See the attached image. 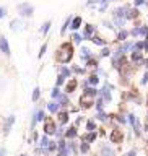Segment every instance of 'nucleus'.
I'll return each mask as SVG.
<instances>
[{
  "label": "nucleus",
  "instance_id": "obj_1",
  "mask_svg": "<svg viewBox=\"0 0 148 156\" xmlns=\"http://www.w3.org/2000/svg\"><path fill=\"white\" fill-rule=\"evenodd\" d=\"M57 54H55V59H57L59 63H69L73 57V46L70 42H62L60 47H59Z\"/></svg>",
  "mask_w": 148,
  "mask_h": 156
},
{
  "label": "nucleus",
  "instance_id": "obj_2",
  "mask_svg": "<svg viewBox=\"0 0 148 156\" xmlns=\"http://www.w3.org/2000/svg\"><path fill=\"white\" fill-rule=\"evenodd\" d=\"M18 13H20V17H23V18H29V17H33V13H34V7L31 5L29 2H23L18 5Z\"/></svg>",
  "mask_w": 148,
  "mask_h": 156
},
{
  "label": "nucleus",
  "instance_id": "obj_3",
  "mask_svg": "<svg viewBox=\"0 0 148 156\" xmlns=\"http://www.w3.org/2000/svg\"><path fill=\"white\" fill-rule=\"evenodd\" d=\"M93 104H94V96H91V94L83 91L82 98H80V106H82L83 109H88V107H91Z\"/></svg>",
  "mask_w": 148,
  "mask_h": 156
},
{
  "label": "nucleus",
  "instance_id": "obj_4",
  "mask_svg": "<svg viewBox=\"0 0 148 156\" xmlns=\"http://www.w3.org/2000/svg\"><path fill=\"white\" fill-rule=\"evenodd\" d=\"M55 130H57L55 122L51 117L46 119V121H44V133H46V135H52V133H55Z\"/></svg>",
  "mask_w": 148,
  "mask_h": 156
},
{
  "label": "nucleus",
  "instance_id": "obj_5",
  "mask_svg": "<svg viewBox=\"0 0 148 156\" xmlns=\"http://www.w3.org/2000/svg\"><path fill=\"white\" fill-rule=\"evenodd\" d=\"M130 60L134 62L135 65H142V63L145 62V59H143L142 50H132V54H130Z\"/></svg>",
  "mask_w": 148,
  "mask_h": 156
},
{
  "label": "nucleus",
  "instance_id": "obj_6",
  "mask_svg": "<svg viewBox=\"0 0 148 156\" xmlns=\"http://www.w3.org/2000/svg\"><path fill=\"white\" fill-rule=\"evenodd\" d=\"M109 140H111V143H122V140H124L122 130L114 129L113 132H111V135H109Z\"/></svg>",
  "mask_w": 148,
  "mask_h": 156
},
{
  "label": "nucleus",
  "instance_id": "obj_7",
  "mask_svg": "<svg viewBox=\"0 0 148 156\" xmlns=\"http://www.w3.org/2000/svg\"><path fill=\"white\" fill-rule=\"evenodd\" d=\"M0 52H3L5 55H10L11 50H10V44L7 41V38L3 34H0Z\"/></svg>",
  "mask_w": 148,
  "mask_h": 156
},
{
  "label": "nucleus",
  "instance_id": "obj_8",
  "mask_svg": "<svg viewBox=\"0 0 148 156\" xmlns=\"http://www.w3.org/2000/svg\"><path fill=\"white\" fill-rule=\"evenodd\" d=\"M127 10H129V7H117L114 11H113V17L114 18H124L125 20V15H127Z\"/></svg>",
  "mask_w": 148,
  "mask_h": 156
},
{
  "label": "nucleus",
  "instance_id": "obj_9",
  "mask_svg": "<svg viewBox=\"0 0 148 156\" xmlns=\"http://www.w3.org/2000/svg\"><path fill=\"white\" fill-rule=\"evenodd\" d=\"M129 122L132 124V127H134L135 135H140V122H138V119L135 117L134 114H129Z\"/></svg>",
  "mask_w": 148,
  "mask_h": 156
},
{
  "label": "nucleus",
  "instance_id": "obj_10",
  "mask_svg": "<svg viewBox=\"0 0 148 156\" xmlns=\"http://www.w3.org/2000/svg\"><path fill=\"white\" fill-rule=\"evenodd\" d=\"M96 31V26L93 25H86L85 26V31H83V39H90L91 41V38H93V33Z\"/></svg>",
  "mask_w": 148,
  "mask_h": 156
},
{
  "label": "nucleus",
  "instance_id": "obj_11",
  "mask_svg": "<svg viewBox=\"0 0 148 156\" xmlns=\"http://www.w3.org/2000/svg\"><path fill=\"white\" fill-rule=\"evenodd\" d=\"M129 36H130V33L127 29H119L117 36H116V41H117V42H125Z\"/></svg>",
  "mask_w": 148,
  "mask_h": 156
},
{
  "label": "nucleus",
  "instance_id": "obj_12",
  "mask_svg": "<svg viewBox=\"0 0 148 156\" xmlns=\"http://www.w3.org/2000/svg\"><path fill=\"white\" fill-rule=\"evenodd\" d=\"M138 17H140V11H138L137 7H135V8H129V10H127L125 20H135V18H138Z\"/></svg>",
  "mask_w": 148,
  "mask_h": 156
},
{
  "label": "nucleus",
  "instance_id": "obj_13",
  "mask_svg": "<svg viewBox=\"0 0 148 156\" xmlns=\"http://www.w3.org/2000/svg\"><path fill=\"white\" fill-rule=\"evenodd\" d=\"M77 85H78L77 80H75V78H70V81L67 83V86H65V93H69V94L73 93V91L77 90Z\"/></svg>",
  "mask_w": 148,
  "mask_h": 156
},
{
  "label": "nucleus",
  "instance_id": "obj_14",
  "mask_svg": "<svg viewBox=\"0 0 148 156\" xmlns=\"http://www.w3.org/2000/svg\"><path fill=\"white\" fill-rule=\"evenodd\" d=\"M70 28L73 31H77L82 28V17H75V18H72V23H70Z\"/></svg>",
  "mask_w": 148,
  "mask_h": 156
},
{
  "label": "nucleus",
  "instance_id": "obj_15",
  "mask_svg": "<svg viewBox=\"0 0 148 156\" xmlns=\"http://www.w3.org/2000/svg\"><path fill=\"white\" fill-rule=\"evenodd\" d=\"M91 42L96 44V46H101V47L107 46V41H106V39H103V38H99V36H93V38H91Z\"/></svg>",
  "mask_w": 148,
  "mask_h": 156
},
{
  "label": "nucleus",
  "instance_id": "obj_16",
  "mask_svg": "<svg viewBox=\"0 0 148 156\" xmlns=\"http://www.w3.org/2000/svg\"><path fill=\"white\" fill-rule=\"evenodd\" d=\"M101 156H116V153H114L113 148H109L107 145H103V148H101Z\"/></svg>",
  "mask_w": 148,
  "mask_h": 156
},
{
  "label": "nucleus",
  "instance_id": "obj_17",
  "mask_svg": "<svg viewBox=\"0 0 148 156\" xmlns=\"http://www.w3.org/2000/svg\"><path fill=\"white\" fill-rule=\"evenodd\" d=\"M51 25H52V21H51V20H47V21H46V23H44V25L41 26V34H44V36H46L47 33H49Z\"/></svg>",
  "mask_w": 148,
  "mask_h": 156
},
{
  "label": "nucleus",
  "instance_id": "obj_18",
  "mask_svg": "<svg viewBox=\"0 0 148 156\" xmlns=\"http://www.w3.org/2000/svg\"><path fill=\"white\" fill-rule=\"evenodd\" d=\"M59 122H60V124H67V122H69V112L60 111V112H59Z\"/></svg>",
  "mask_w": 148,
  "mask_h": 156
},
{
  "label": "nucleus",
  "instance_id": "obj_19",
  "mask_svg": "<svg viewBox=\"0 0 148 156\" xmlns=\"http://www.w3.org/2000/svg\"><path fill=\"white\" fill-rule=\"evenodd\" d=\"M91 57H93V55H91V52H90V49H86V47H83V49H82V59H83V60H90V59Z\"/></svg>",
  "mask_w": 148,
  "mask_h": 156
},
{
  "label": "nucleus",
  "instance_id": "obj_20",
  "mask_svg": "<svg viewBox=\"0 0 148 156\" xmlns=\"http://www.w3.org/2000/svg\"><path fill=\"white\" fill-rule=\"evenodd\" d=\"M125 21L127 20H124V18H114V25H116V28H119V29H124Z\"/></svg>",
  "mask_w": 148,
  "mask_h": 156
},
{
  "label": "nucleus",
  "instance_id": "obj_21",
  "mask_svg": "<svg viewBox=\"0 0 148 156\" xmlns=\"http://www.w3.org/2000/svg\"><path fill=\"white\" fill-rule=\"evenodd\" d=\"M39 96H41V90H39V86H36L33 90V96H31V99H33V102H38Z\"/></svg>",
  "mask_w": 148,
  "mask_h": 156
},
{
  "label": "nucleus",
  "instance_id": "obj_22",
  "mask_svg": "<svg viewBox=\"0 0 148 156\" xmlns=\"http://www.w3.org/2000/svg\"><path fill=\"white\" fill-rule=\"evenodd\" d=\"M13 122H15V115H10L8 121H7V124H5V133H8V132H10L11 125H13Z\"/></svg>",
  "mask_w": 148,
  "mask_h": 156
},
{
  "label": "nucleus",
  "instance_id": "obj_23",
  "mask_svg": "<svg viewBox=\"0 0 148 156\" xmlns=\"http://www.w3.org/2000/svg\"><path fill=\"white\" fill-rule=\"evenodd\" d=\"M59 107H60V104H59V102H49V104H47V109H49L51 112H57Z\"/></svg>",
  "mask_w": 148,
  "mask_h": 156
},
{
  "label": "nucleus",
  "instance_id": "obj_24",
  "mask_svg": "<svg viewBox=\"0 0 148 156\" xmlns=\"http://www.w3.org/2000/svg\"><path fill=\"white\" fill-rule=\"evenodd\" d=\"M65 137H67V138H73V137H77V129H75V127H70V129L65 132Z\"/></svg>",
  "mask_w": 148,
  "mask_h": 156
},
{
  "label": "nucleus",
  "instance_id": "obj_25",
  "mask_svg": "<svg viewBox=\"0 0 148 156\" xmlns=\"http://www.w3.org/2000/svg\"><path fill=\"white\" fill-rule=\"evenodd\" d=\"M88 83H90V85H93V86H96V85H98V83H99V77H98V75H91V77L90 78H88Z\"/></svg>",
  "mask_w": 148,
  "mask_h": 156
},
{
  "label": "nucleus",
  "instance_id": "obj_26",
  "mask_svg": "<svg viewBox=\"0 0 148 156\" xmlns=\"http://www.w3.org/2000/svg\"><path fill=\"white\" fill-rule=\"evenodd\" d=\"M145 49V41H137L134 44V49L132 50H143Z\"/></svg>",
  "mask_w": 148,
  "mask_h": 156
},
{
  "label": "nucleus",
  "instance_id": "obj_27",
  "mask_svg": "<svg viewBox=\"0 0 148 156\" xmlns=\"http://www.w3.org/2000/svg\"><path fill=\"white\" fill-rule=\"evenodd\" d=\"M70 23H72V17L65 18V21H63V26H62V29H60V34H65V31H67V28H69Z\"/></svg>",
  "mask_w": 148,
  "mask_h": 156
},
{
  "label": "nucleus",
  "instance_id": "obj_28",
  "mask_svg": "<svg viewBox=\"0 0 148 156\" xmlns=\"http://www.w3.org/2000/svg\"><path fill=\"white\" fill-rule=\"evenodd\" d=\"M18 28H21V21L20 20H13V21L10 23V29H18Z\"/></svg>",
  "mask_w": 148,
  "mask_h": 156
},
{
  "label": "nucleus",
  "instance_id": "obj_29",
  "mask_svg": "<svg viewBox=\"0 0 148 156\" xmlns=\"http://www.w3.org/2000/svg\"><path fill=\"white\" fill-rule=\"evenodd\" d=\"M83 91H85V93H88V94H91V96H94V98L99 94V91L96 90V88H85Z\"/></svg>",
  "mask_w": 148,
  "mask_h": 156
},
{
  "label": "nucleus",
  "instance_id": "obj_30",
  "mask_svg": "<svg viewBox=\"0 0 148 156\" xmlns=\"http://www.w3.org/2000/svg\"><path fill=\"white\" fill-rule=\"evenodd\" d=\"M60 75L67 78V77H70V75H72V70L67 69V67H60Z\"/></svg>",
  "mask_w": 148,
  "mask_h": 156
},
{
  "label": "nucleus",
  "instance_id": "obj_31",
  "mask_svg": "<svg viewBox=\"0 0 148 156\" xmlns=\"http://www.w3.org/2000/svg\"><path fill=\"white\" fill-rule=\"evenodd\" d=\"M94 140H96V130H94V132H91L90 135H86V137H85V142H88V143L94 142Z\"/></svg>",
  "mask_w": 148,
  "mask_h": 156
},
{
  "label": "nucleus",
  "instance_id": "obj_32",
  "mask_svg": "<svg viewBox=\"0 0 148 156\" xmlns=\"http://www.w3.org/2000/svg\"><path fill=\"white\" fill-rule=\"evenodd\" d=\"M57 102H62V106H67V104H69V99H67V96L60 94V96L57 98Z\"/></svg>",
  "mask_w": 148,
  "mask_h": 156
},
{
  "label": "nucleus",
  "instance_id": "obj_33",
  "mask_svg": "<svg viewBox=\"0 0 148 156\" xmlns=\"http://www.w3.org/2000/svg\"><path fill=\"white\" fill-rule=\"evenodd\" d=\"M129 33H130V36H134V38H138L140 36V26H135L132 31H129Z\"/></svg>",
  "mask_w": 148,
  "mask_h": 156
},
{
  "label": "nucleus",
  "instance_id": "obj_34",
  "mask_svg": "<svg viewBox=\"0 0 148 156\" xmlns=\"http://www.w3.org/2000/svg\"><path fill=\"white\" fill-rule=\"evenodd\" d=\"M46 50H47V42H44V44H42V46H41V50H39V54H38V57H39V59H41V57H42V55H44V54H46Z\"/></svg>",
  "mask_w": 148,
  "mask_h": 156
},
{
  "label": "nucleus",
  "instance_id": "obj_35",
  "mask_svg": "<svg viewBox=\"0 0 148 156\" xmlns=\"http://www.w3.org/2000/svg\"><path fill=\"white\" fill-rule=\"evenodd\" d=\"M146 34H148V26L146 25H142V26H140V36H143V38H145Z\"/></svg>",
  "mask_w": 148,
  "mask_h": 156
},
{
  "label": "nucleus",
  "instance_id": "obj_36",
  "mask_svg": "<svg viewBox=\"0 0 148 156\" xmlns=\"http://www.w3.org/2000/svg\"><path fill=\"white\" fill-rule=\"evenodd\" d=\"M86 65L88 67H98V60H96L94 57H91L90 60H86Z\"/></svg>",
  "mask_w": 148,
  "mask_h": 156
},
{
  "label": "nucleus",
  "instance_id": "obj_37",
  "mask_svg": "<svg viewBox=\"0 0 148 156\" xmlns=\"http://www.w3.org/2000/svg\"><path fill=\"white\" fill-rule=\"evenodd\" d=\"M72 39H73L75 42H82L83 41V36H80L78 33H73V34H72Z\"/></svg>",
  "mask_w": 148,
  "mask_h": 156
},
{
  "label": "nucleus",
  "instance_id": "obj_38",
  "mask_svg": "<svg viewBox=\"0 0 148 156\" xmlns=\"http://www.w3.org/2000/svg\"><path fill=\"white\" fill-rule=\"evenodd\" d=\"M80 150H82V153H88V150H90V145H88V142H83L82 146H80Z\"/></svg>",
  "mask_w": 148,
  "mask_h": 156
},
{
  "label": "nucleus",
  "instance_id": "obj_39",
  "mask_svg": "<svg viewBox=\"0 0 148 156\" xmlns=\"http://www.w3.org/2000/svg\"><path fill=\"white\" fill-rule=\"evenodd\" d=\"M63 81H65V77L59 75V77H57V80H55V86H60V85H63Z\"/></svg>",
  "mask_w": 148,
  "mask_h": 156
},
{
  "label": "nucleus",
  "instance_id": "obj_40",
  "mask_svg": "<svg viewBox=\"0 0 148 156\" xmlns=\"http://www.w3.org/2000/svg\"><path fill=\"white\" fill-rule=\"evenodd\" d=\"M51 94H52V98H54V99H57L59 96H60V91H59V86H55L54 90H52V93H51Z\"/></svg>",
  "mask_w": 148,
  "mask_h": 156
},
{
  "label": "nucleus",
  "instance_id": "obj_41",
  "mask_svg": "<svg viewBox=\"0 0 148 156\" xmlns=\"http://www.w3.org/2000/svg\"><path fill=\"white\" fill-rule=\"evenodd\" d=\"M86 130L94 132V122H93V121H88V122H86Z\"/></svg>",
  "mask_w": 148,
  "mask_h": 156
},
{
  "label": "nucleus",
  "instance_id": "obj_42",
  "mask_svg": "<svg viewBox=\"0 0 148 156\" xmlns=\"http://www.w3.org/2000/svg\"><path fill=\"white\" fill-rule=\"evenodd\" d=\"M49 143H51V142L47 140V137H42V138H41V146H42V148H47V146H49Z\"/></svg>",
  "mask_w": 148,
  "mask_h": 156
},
{
  "label": "nucleus",
  "instance_id": "obj_43",
  "mask_svg": "<svg viewBox=\"0 0 148 156\" xmlns=\"http://www.w3.org/2000/svg\"><path fill=\"white\" fill-rule=\"evenodd\" d=\"M72 70H73L75 73H78V75L85 73V69H82V67H72Z\"/></svg>",
  "mask_w": 148,
  "mask_h": 156
},
{
  "label": "nucleus",
  "instance_id": "obj_44",
  "mask_svg": "<svg viewBox=\"0 0 148 156\" xmlns=\"http://www.w3.org/2000/svg\"><path fill=\"white\" fill-rule=\"evenodd\" d=\"M96 117H98L99 121H106V119H107V115H106L104 112H103V111H98V115H96Z\"/></svg>",
  "mask_w": 148,
  "mask_h": 156
},
{
  "label": "nucleus",
  "instance_id": "obj_45",
  "mask_svg": "<svg viewBox=\"0 0 148 156\" xmlns=\"http://www.w3.org/2000/svg\"><path fill=\"white\" fill-rule=\"evenodd\" d=\"M101 55H103V57H107V55H111V49H107V47H103Z\"/></svg>",
  "mask_w": 148,
  "mask_h": 156
},
{
  "label": "nucleus",
  "instance_id": "obj_46",
  "mask_svg": "<svg viewBox=\"0 0 148 156\" xmlns=\"http://www.w3.org/2000/svg\"><path fill=\"white\" fill-rule=\"evenodd\" d=\"M96 109H98V111H103V99H101V98L96 101Z\"/></svg>",
  "mask_w": 148,
  "mask_h": 156
},
{
  "label": "nucleus",
  "instance_id": "obj_47",
  "mask_svg": "<svg viewBox=\"0 0 148 156\" xmlns=\"http://www.w3.org/2000/svg\"><path fill=\"white\" fill-rule=\"evenodd\" d=\"M146 0H134V5L135 7H140V5H145Z\"/></svg>",
  "mask_w": 148,
  "mask_h": 156
},
{
  "label": "nucleus",
  "instance_id": "obj_48",
  "mask_svg": "<svg viewBox=\"0 0 148 156\" xmlns=\"http://www.w3.org/2000/svg\"><path fill=\"white\" fill-rule=\"evenodd\" d=\"M140 83H142V85H146V83H148V72H145V75L142 77V81H140Z\"/></svg>",
  "mask_w": 148,
  "mask_h": 156
},
{
  "label": "nucleus",
  "instance_id": "obj_49",
  "mask_svg": "<svg viewBox=\"0 0 148 156\" xmlns=\"http://www.w3.org/2000/svg\"><path fill=\"white\" fill-rule=\"evenodd\" d=\"M99 2H103V0H88V2H86V7H91V5H94V3H99Z\"/></svg>",
  "mask_w": 148,
  "mask_h": 156
},
{
  "label": "nucleus",
  "instance_id": "obj_50",
  "mask_svg": "<svg viewBox=\"0 0 148 156\" xmlns=\"http://www.w3.org/2000/svg\"><path fill=\"white\" fill-rule=\"evenodd\" d=\"M5 15H7V8H5V7H0V20L5 17Z\"/></svg>",
  "mask_w": 148,
  "mask_h": 156
},
{
  "label": "nucleus",
  "instance_id": "obj_51",
  "mask_svg": "<svg viewBox=\"0 0 148 156\" xmlns=\"http://www.w3.org/2000/svg\"><path fill=\"white\" fill-rule=\"evenodd\" d=\"M125 156H137V150H130Z\"/></svg>",
  "mask_w": 148,
  "mask_h": 156
},
{
  "label": "nucleus",
  "instance_id": "obj_52",
  "mask_svg": "<svg viewBox=\"0 0 148 156\" xmlns=\"http://www.w3.org/2000/svg\"><path fill=\"white\" fill-rule=\"evenodd\" d=\"M117 121L119 122H122V124H125L127 121H125V117H122V115H117Z\"/></svg>",
  "mask_w": 148,
  "mask_h": 156
},
{
  "label": "nucleus",
  "instance_id": "obj_53",
  "mask_svg": "<svg viewBox=\"0 0 148 156\" xmlns=\"http://www.w3.org/2000/svg\"><path fill=\"white\" fill-rule=\"evenodd\" d=\"M5 154V148H0V156H3Z\"/></svg>",
  "mask_w": 148,
  "mask_h": 156
},
{
  "label": "nucleus",
  "instance_id": "obj_54",
  "mask_svg": "<svg viewBox=\"0 0 148 156\" xmlns=\"http://www.w3.org/2000/svg\"><path fill=\"white\" fill-rule=\"evenodd\" d=\"M143 50H146V52H148V41H145V49H143Z\"/></svg>",
  "mask_w": 148,
  "mask_h": 156
},
{
  "label": "nucleus",
  "instance_id": "obj_55",
  "mask_svg": "<svg viewBox=\"0 0 148 156\" xmlns=\"http://www.w3.org/2000/svg\"><path fill=\"white\" fill-rule=\"evenodd\" d=\"M143 65H145L146 69H148V59H145V62H143Z\"/></svg>",
  "mask_w": 148,
  "mask_h": 156
},
{
  "label": "nucleus",
  "instance_id": "obj_56",
  "mask_svg": "<svg viewBox=\"0 0 148 156\" xmlns=\"http://www.w3.org/2000/svg\"><path fill=\"white\" fill-rule=\"evenodd\" d=\"M2 86H3V80L0 78V88H2Z\"/></svg>",
  "mask_w": 148,
  "mask_h": 156
},
{
  "label": "nucleus",
  "instance_id": "obj_57",
  "mask_svg": "<svg viewBox=\"0 0 148 156\" xmlns=\"http://www.w3.org/2000/svg\"><path fill=\"white\" fill-rule=\"evenodd\" d=\"M103 2H107V3H109V2H113V0H103Z\"/></svg>",
  "mask_w": 148,
  "mask_h": 156
},
{
  "label": "nucleus",
  "instance_id": "obj_58",
  "mask_svg": "<svg viewBox=\"0 0 148 156\" xmlns=\"http://www.w3.org/2000/svg\"><path fill=\"white\" fill-rule=\"evenodd\" d=\"M146 104H148V96H146Z\"/></svg>",
  "mask_w": 148,
  "mask_h": 156
}]
</instances>
